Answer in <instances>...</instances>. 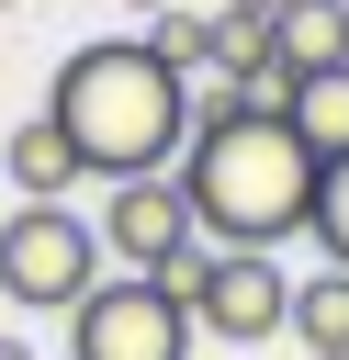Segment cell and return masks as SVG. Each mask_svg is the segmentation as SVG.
<instances>
[{
    "label": "cell",
    "mask_w": 349,
    "mask_h": 360,
    "mask_svg": "<svg viewBox=\"0 0 349 360\" xmlns=\"http://www.w3.org/2000/svg\"><path fill=\"white\" fill-rule=\"evenodd\" d=\"M0 11H23V0H0Z\"/></svg>",
    "instance_id": "cell-15"
},
{
    "label": "cell",
    "mask_w": 349,
    "mask_h": 360,
    "mask_svg": "<svg viewBox=\"0 0 349 360\" xmlns=\"http://www.w3.org/2000/svg\"><path fill=\"white\" fill-rule=\"evenodd\" d=\"M90 236H101V259H113V270H135V281H158L169 259H191V248H203V225H191V191H180L169 169H146V180H113V191H101V214H90Z\"/></svg>",
    "instance_id": "cell-6"
},
{
    "label": "cell",
    "mask_w": 349,
    "mask_h": 360,
    "mask_svg": "<svg viewBox=\"0 0 349 360\" xmlns=\"http://www.w3.org/2000/svg\"><path fill=\"white\" fill-rule=\"evenodd\" d=\"M180 191H191L203 248H259V259H270V248L304 236V214H315V158H304V135H293L281 112H225V124H191Z\"/></svg>",
    "instance_id": "cell-2"
},
{
    "label": "cell",
    "mask_w": 349,
    "mask_h": 360,
    "mask_svg": "<svg viewBox=\"0 0 349 360\" xmlns=\"http://www.w3.org/2000/svg\"><path fill=\"white\" fill-rule=\"evenodd\" d=\"M0 360H34V349H23V338H0Z\"/></svg>",
    "instance_id": "cell-14"
},
{
    "label": "cell",
    "mask_w": 349,
    "mask_h": 360,
    "mask_svg": "<svg viewBox=\"0 0 349 360\" xmlns=\"http://www.w3.org/2000/svg\"><path fill=\"white\" fill-rule=\"evenodd\" d=\"M90 281H113L90 214H68V202H23V214H0V292H11V304L68 315Z\"/></svg>",
    "instance_id": "cell-4"
},
{
    "label": "cell",
    "mask_w": 349,
    "mask_h": 360,
    "mask_svg": "<svg viewBox=\"0 0 349 360\" xmlns=\"http://www.w3.org/2000/svg\"><path fill=\"white\" fill-rule=\"evenodd\" d=\"M45 124L79 146L90 180H146V169H169L191 146V79H169L146 34H101V45H79L56 68Z\"/></svg>",
    "instance_id": "cell-1"
},
{
    "label": "cell",
    "mask_w": 349,
    "mask_h": 360,
    "mask_svg": "<svg viewBox=\"0 0 349 360\" xmlns=\"http://www.w3.org/2000/svg\"><path fill=\"white\" fill-rule=\"evenodd\" d=\"M0 180H11L23 202H68V180H90V169H79V146L34 112V124H11V135H0Z\"/></svg>",
    "instance_id": "cell-8"
},
{
    "label": "cell",
    "mask_w": 349,
    "mask_h": 360,
    "mask_svg": "<svg viewBox=\"0 0 349 360\" xmlns=\"http://www.w3.org/2000/svg\"><path fill=\"white\" fill-rule=\"evenodd\" d=\"M304 236L326 248V270H349V158L315 169V214H304Z\"/></svg>",
    "instance_id": "cell-12"
},
{
    "label": "cell",
    "mask_w": 349,
    "mask_h": 360,
    "mask_svg": "<svg viewBox=\"0 0 349 360\" xmlns=\"http://www.w3.org/2000/svg\"><path fill=\"white\" fill-rule=\"evenodd\" d=\"M124 11H146V22H158V11H169V0H124Z\"/></svg>",
    "instance_id": "cell-13"
},
{
    "label": "cell",
    "mask_w": 349,
    "mask_h": 360,
    "mask_svg": "<svg viewBox=\"0 0 349 360\" xmlns=\"http://www.w3.org/2000/svg\"><path fill=\"white\" fill-rule=\"evenodd\" d=\"M270 56H281L293 79L349 68V0H281V11H270Z\"/></svg>",
    "instance_id": "cell-7"
},
{
    "label": "cell",
    "mask_w": 349,
    "mask_h": 360,
    "mask_svg": "<svg viewBox=\"0 0 349 360\" xmlns=\"http://www.w3.org/2000/svg\"><path fill=\"white\" fill-rule=\"evenodd\" d=\"M281 338H304V360H349V270H304Z\"/></svg>",
    "instance_id": "cell-9"
},
{
    "label": "cell",
    "mask_w": 349,
    "mask_h": 360,
    "mask_svg": "<svg viewBox=\"0 0 349 360\" xmlns=\"http://www.w3.org/2000/svg\"><path fill=\"white\" fill-rule=\"evenodd\" d=\"M146 45H158L169 79H191V68H214V11H180V0H169V11L146 22Z\"/></svg>",
    "instance_id": "cell-11"
},
{
    "label": "cell",
    "mask_w": 349,
    "mask_h": 360,
    "mask_svg": "<svg viewBox=\"0 0 349 360\" xmlns=\"http://www.w3.org/2000/svg\"><path fill=\"white\" fill-rule=\"evenodd\" d=\"M293 135H304V158L326 169V158H349V68H326V79H293V112H281Z\"/></svg>",
    "instance_id": "cell-10"
},
{
    "label": "cell",
    "mask_w": 349,
    "mask_h": 360,
    "mask_svg": "<svg viewBox=\"0 0 349 360\" xmlns=\"http://www.w3.org/2000/svg\"><path fill=\"white\" fill-rule=\"evenodd\" d=\"M158 292H169L203 338H225V349H259V338L293 326V270H270L259 248H191V259L158 270Z\"/></svg>",
    "instance_id": "cell-3"
},
{
    "label": "cell",
    "mask_w": 349,
    "mask_h": 360,
    "mask_svg": "<svg viewBox=\"0 0 349 360\" xmlns=\"http://www.w3.org/2000/svg\"><path fill=\"white\" fill-rule=\"evenodd\" d=\"M191 338L203 326L135 270H113V281H90L68 304V360H191Z\"/></svg>",
    "instance_id": "cell-5"
}]
</instances>
